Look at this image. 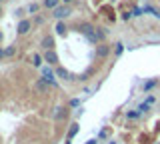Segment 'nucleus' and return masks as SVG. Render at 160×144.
I'll use <instances>...</instances> for the list:
<instances>
[{
    "label": "nucleus",
    "mask_w": 160,
    "mask_h": 144,
    "mask_svg": "<svg viewBox=\"0 0 160 144\" xmlns=\"http://www.w3.org/2000/svg\"><path fill=\"white\" fill-rule=\"evenodd\" d=\"M106 54H108V48L106 46H100L98 48V56H106Z\"/></svg>",
    "instance_id": "nucleus-13"
},
{
    "label": "nucleus",
    "mask_w": 160,
    "mask_h": 144,
    "mask_svg": "<svg viewBox=\"0 0 160 144\" xmlns=\"http://www.w3.org/2000/svg\"><path fill=\"white\" fill-rule=\"evenodd\" d=\"M30 26H32V24H30V20H20V22H18V34H26V32L30 30Z\"/></svg>",
    "instance_id": "nucleus-4"
},
{
    "label": "nucleus",
    "mask_w": 160,
    "mask_h": 144,
    "mask_svg": "<svg viewBox=\"0 0 160 144\" xmlns=\"http://www.w3.org/2000/svg\"><path fill=\"white\" fill-rule=\"evenodd\" d=\"M0 14H2V10H0Z\"/></svg>",
    "instance_id": "nucleus-26"
},
{
    "label": "nucleus",
    "mask_w": 160,
    "mask_h": 144,
    "mask_svg": "<svg viewBox=\"0 0 160 144\" xmlns=\"http://www.w3.org/2000/svg\"><path fill=\"white\" fill-rule=\"evenodd\" d=\"M14 54V46H8L6 50H4V56H12Z\"/></svg>",
    "instance_id": "nucleus-14"
},
{
    "label": "nucleus",
    "mask_w": 160,
    "mask_h": 144,
    "mask_svg": "<svg viewBox=\"0 0 160 144\" xmlns=\"http://www.w3.org/2000/svg\"><path fill=\"white\" fill-rule=\"evenodd\" d=\"M56 32H58V34H64V32H66V26H64V22H58Z\"/></svg>",
    "instance_id": "nucleus-12"
},
{
    "label": "nucleus",
    "mask_w": 160,
    "mask_h": 144,
    "mask_svg": "<svg viewBox=\"0 0 160 144\" xmlns=\"http://www.w3.org/2000/svg\"><path fill=\"white\" fill-rule=\"evenodd\" d=\"M76 132H78V124H74V126H72V130H70V134H68V138H72Z\"/></svg>",
    "instance_id": "nucleus-15"
},
{
    "label": "nucleus",
    "mask_w": 160,
    "mask_h": 144,
    "mask_svg": "<svg viewBox=\"0 0 160 144\" xmlns=\"http://www.w3.org/2000/svg\"><path fill=\"white\" fill-rule=\"evenodd\" d=\"M4 58V48H0V60Z\"/></svg>",
    "instance_id": "nucleus-21"
},
{
    "label": "nucleus",
    "mask_w": 160,
    "mask_h": 144,
    "mask_svg": "<svg viewBox=\"0 0 160 144\" xmlns=\"http://www.w3.org/2000/svg\"><path fill=\"white\" fill-rule=\"evenodd\" d=\"M42 78H44L48 84H56V78H54V72H52V70H44V72H42Z\"/></svg>",
    "instance_id": "nucleus-5"
},
{
    "label": "nucleus",
    "mask_w": 160,
    "mask_h": 144,
    "mask_svg": "<svg viewBox=\"0 0 160 144\" xmlns=\"http://www.w3.org/2000/svg\"><path fill=\"white\" fill-rule=\"evenodd\" d=\"M88 144H96V142H94V140H90V142H88Z\"/></svg>",
    "instance_id": "nucleus-23"
},
{
    "label": "nucleus",
    "mask_w": 160,
    "mask_h": 144,
    "mask_svg": "<svg viewBox=\"0 0 160 144\" xmlns=\"http://www.w3.org/2000/svg\"><path fill=\"white\" fill-rule=\"evenodd\" d=\"M138 114L140 112H136V110H134V112H128V118H138Z\"/></svg>",
    "instance_id": "nucleus-20"
},
{
    "label": "nucleus",
    "mask_w": 160,
    "mask_h": 144,
    "mask_svg": "<svg viewBox=\"0 0 160 144\" xmlns=\"http://www.w3.org/2000/svg\"><path fill=\"white\" fill-rule=\"evenodd\" d=\"M2 38H4V34H2V32H0V42H2Z\"/></svg>",
    "instance_id": "nucleus-22"
},
{
    "label": "nucleus",
    "mask_w": 160,
    "mask_h": 144,
    "mask_svg": "<svg viewBox=\"0 0 160 144\" xmlns=\"http://www.w3.org/2000/svg\"><path fill=\"white\" fill-rule=\"evenodd\" d=\"M124 50V44H116V54H122Z\"/></svg>",
    "instance_id": "nucleus-19"
},
{
    "label": "nucleus",
    "mask_w": 160,
    "mask_h": 144,
    "mask_svg": "<svg viewBox=\"0 0 160 144\" xmlns=\"http://www.w3.org/2000/svg\"><path fill=\"white\" fill-rule=\"evenodd\" d=\"M62 2H70V0H62Z\"/></svg>",
    "instance_id": "nucleus-24"
},
{
    "label": "nucleus",
    "mask_w": 160,
    "mask_h": 144,
    "mask_svg": "<svg viewBox=\"0 0 160 144\" xmlns=\"http://www.w3.org/2000/svg\"><path fill=\"white\" fill-rule=\"evenodd\" d=\"M58 2H60V0H44V6H46V8H52V10H56V8H58Z\"/></svg>",
    "instance_id": "nucleus-8"
},
{
    "label": "nucleus",
    "mask_w": 160,
    "mask_h": 144,
    "mask_svg": "<svg viewBox=\"0 0 160 144\" xmlns=\"http://www.w3.org/2000/svg\"><path fill=\"white\" fill-rule=\"evenodd\" d=\"M42 46L46 48V50H50V48L54 46V38H52V36H44V38H42Z\"/></svg>",
    "instance_id": "nucleus-6"
},
{
    "label": "nucleus",
    "mask_w": 160,
    "mask_h": 144,
    "mask_svg": "<svg viewBox=\"0 0 160 144\" xmlns=\"http://www.w3.org/2000/svg\"><path fill=\"white\" fill-rule=\"evenodd\" d=\"M32 64H34V66H40V64H42V56H40V54H34V56H32Z\"/></svg>",
    "instance_id": "nucleus-11"
},
{
    "label": "nucleus",
    "mask_w": 160,
    "mask_h": 144,
    "mask_svg": "<svg viewBox=\"0 0 160 144\" xmlns=\"http://www.w3.org/2000/svg\"><path fill=\"white\" fill-rule=\"evenodd\" d=\"M44 58H46V62H52V64H54V62L58 60V58H56V54H54L52 50H48L46 54H44Z\"/></svg>",
    "instance_id": "nucleus-9"
},
{
    "label": "nucleus",
    "mask_w": 160,
    "mask_h": 144,
    "mask_svg": "<svg viewBox=\"0 0 160 144\" xmlns=\"http://www.w3.org/2000/svg\"><path fill=\"white\" fill-rule=\"evenodd\" d=\"M142 10L146 12V14H154L156 18H160V10H158V8H154V6H144Z\"/></svg>",
    "instance_id": "nucleus-7"
},
{
    "label": "nucleus",
    "mask_w": 160,
    "mask_h": 144,
    "mask_svg": "<svg viewBox=\"0 0 160 144\" xmlns=\"http://www.w3.org/2000/svg\"><path fill=\"white\" fill-rule=\"evenodd\" d=\"M82 32L88 36V40H92V42H98L100 40V34H98V30L92 26V24H82Z\"/></svg>",
    "instance_id": "nucleus-1"
},
{
    "label": "nucleus",
    "mask_w": 160,
    "mask_h": 144,
    "mask_svg": "<svg viewBox=\"0 0 160 144\" xmlns=\"http://www.w3.org/2000/svg\"><path fill=\"white\" fill-rule=\"evenodd\" d=\"M0 2H4V0H0Z\"/></svg>",
    "instance_id": "nucleus-25"
},
{
    "label": "nucleus",
    "mask_w": 160,
    "mask_h": 144,
    "mask_svg": "<svg viewBox=\"0 0 160 144\" xmlns=\"http://www.w3.org/2000/svg\"><path fill=\"white\" fill-rule=\"evenodd\" d=\"M70 14V10H68V6H58L56 10H54V16L58 18V20H64V18H66Z\"/></svg>",
    "instance_id": "nucleus-2"
},
{
    "label": "nucleus",
    "mask_w": 160,
    "mask_h": 144,
    "mask_svg": "<svg viewBox=\"0 0 160 144\" xmlns=\"http://www.w3.org/2000/svg\"><path fill=\"white\" fill-rule=\"evenodd\" d=\"M146 110H150V104H148V102H144L142 106H140V112H146Z\"/></svg>",
    "instance_id": "nucleus-17"
},
{
    "label": "nucleus",
    "mask_w": 160,
    "mask_h": 144,
    "mask_svg": "<svg viewBox=\"0 0 160 144\" xmlns=\"http://www.w3.org/2000/svg\"><path fill=\"white\" fill-rule=\"evenodd\" d=\"M64 116H66V108H56L54 118H56V120H60V118H64Z\"/></svg>",
    "instance_id": "nucleus-10"
},
{
    "label": "nucleus",
    "mask_w": 160,
    "mask_h": 144,
    "mask_svg": "<svg viewBox=\"0 0 160 144\" xmlns=\"http://www.w3.org/2000/svg\"><path fill=\"white\" fill-rule=\"evenodd\" d=\"M56 74H58V76H62V78H66V76H68V72L64 70V68H58V72H56Z\"/></svg>",
    "instance_id": "nucleus-16"
},
{
    "label": "nucleus",
    "mask_w": 160,
    "mask_h": 144,
    "mask_svg": "<svg viewBox=\"0 0 160 144\" xmlns=\"http://www.w3.org/2000/svg\"><path fill=\"white\" fill-rule=\"evenodd\" d=\"M38 10V4H30L28 6V12H36Z\"/></svg>",
    "instance_id": "nucleus-18"
},
{
    "label": "nucleus",
    "mask_w": 160,
    "mask_h": 144,
    "mask_svg": "<svg viewBox=\"0 0 160 144\" xmlns=\"http://www.w3.org/2000/svg\"><path fill=\"white\" fill-rule=\"evenodd\" d=\"M48 86H50V84H48L46 80H44L42 76H40L38 80H36V86H34V88H36L38 92H46V90H48Z\"/></svg>",
    "instance_id": "nucleus-3"
}]
</instances>
